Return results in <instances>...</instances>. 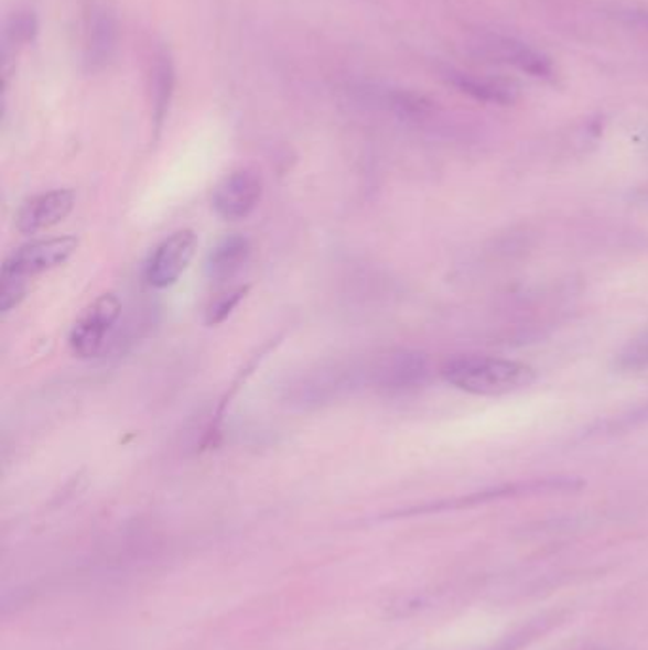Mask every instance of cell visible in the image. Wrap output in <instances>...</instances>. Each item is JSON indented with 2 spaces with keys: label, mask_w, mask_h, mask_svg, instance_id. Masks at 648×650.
<instances>
[{
  "label": "cell",
  "mask_w": 648,
  "mask_h": 650,
  "mask_svg": "<svg viewBox=\"0 0 648 650\" xmlns=\"http://www.w3.org/2000/svg\"><path fill=\"white\" fill-rule=\"evenodd\" d=\"M443 379L451 387L474 396H506L531 387L537 371L523 361L506 360L497 356L464 354L445 361Z\"/></svg>",
  "instance_id": "cell-1"
},
{
  "label": "cell",
  "mask_w": 648,
  "mask_h": 650,
  "mask_svg": "<svg viewBox=\"0 0 648 650\" xmlns=\"http://www.w3.org/2000/svg\"><path fill=\"white\" fill-rule=\"evenodd\" d=\"M622 18L631 25L648 29V10H626V12H622Z\"/></svg>",
  "instance_id": "cell-16"
},
{
  "label": "cell",
  "mask_w": 648,
  "mask_h": 650,
  "mask_svg": "<svg viewBox=\"0 0 648 650\" xmlns=\"http://www.w3.org/2000/svg\"><path fill=\"white\" fill-rule=\"evenodd\" d=\"M86 46H88V62L96 65L105 63L111 56L112 39H115V25L112 15L104 7H91L88 12V28H86Z\"/></svg>",
  "instance_id": "cell-11"
},
{
  "label": "cell",
  "mask_w": 648,
  "mask_h": 650,
  "mask_svg": "<svg viewBox=\"0 0 648 650\" xmlns=\"http://www.w3.org/2000/svg\"><path fill=\"white\" fill-rule=\"evenodd\" d=\"M249 242L240 235L225 236L215 243L206 261V272L209 280L225 282L236 277L249 259Z\"/></svg>",
  "instance_id": "cell-10"
},
{
  "label": "cell",
  "mask_w": 648,
  "mask_h": 650,
  "mask_svg": "<svg viewBox=\"0 0 648 650\" xmlns=\"http://www.w3.org/2000/svg\"><path fill=\"white\" fill-rule=\"evenodd\" d=\"M75 193L69 188H56L35 194L21 204L15 215V227L23 235H36L52 229L73 212Z\"/></svg>",
  "instance_id": "cell-8"
},
{
  "label": "cell",
  "mask_w": 648,
  "mask_h": 650,
  "mask_svg": "<svg viewBox=\"0 0 648 650\" xmlns=\"http://www.w3.org/2000/svg\"><path fill=\"white\" fill-rule=\"evenodd\" d=\"M246 293V288H236V290L225 291L219 297L215 299L209 311H207V322L209 324H217L222 319L227 318L228 314L233 312L241 295Z\"/></svg>",
  "instance_id": "cell-15"
},
{
  "label": "cell",
  "mask_w": 648,
  "mask_h": 650,
  "mask_svg": "<svg viewBox=\"0 0 648 650\" xmlns=\"http://www.w3.org/2000/svg\"><path fill=\"white\" fill-rule=\"evenodd\" d=\"M477 54L487 57L489 62L514 67L527 77L552 83L555 78V67L544 52L534 48L516 36L500 35V33H483L472 42Z\"/></svg>",
  "instance_id": "cell-2"
},
{
  "label": "cell",
  "mask_w": 648,
  "mask_h": 650,
  "mask_svg": "<svg viewBox=\"0 0 648 650\" xmlns=\"http://www.w3.org/2000/svg\"><path fill=\"white\" fill-rule=\"evenodd\" d=\"M616 367L622 371H645L648 369V332L629 340L616 356Z\"/></svg>",
  "instance_id": "cell-13"
},
{
  "label": "cell",
  "mask_w": 648,
  "mask_h": 650,
  "mask_svg": "<svg viewBox=\"0 0 648 650\" xmlns=\"http://www.w3.org/2000/svg\"><path fill=\"white\" fill-rule=\"evenodd\" d=\"M369 381L387 392H409L428 379V360L419 353H392L375 361L367 371Z\"/></svg>",
  "instance_id": "cell-6"
},
{
  "label": "cell",
  "mask_w": 648,
  "mask_h": 650,
  "mask_svg": "<svg viewBox=\"0 0 648 650\" xmlns=\"http://www.w3.org/2000/svg\"><path fill=\"white\" fill-rule=\"evenodd\" d=\"M262 181L251 170H238L215 187L214 208L227 221L248 217L261 201Z\"/></svg>",
  "instance_id": "cell-7"
},
{
  "label": "cell",
  "mask_w": 648,
  "mask_h": 650,
  "mask_svg": "<svg viewBox=\"0 0 648 650\" xmlns=\"http://www.w3.org/2000/svg\"><path fill=\"white\" fill-rule=\"evenodd\" d=\"M152 99H154V117L162 122L164 112H166L170 96L173 88V65L172 59L166 54H160L156 57V65L152 69Z\"/></svg>",
  "instance_id": "cell-12"
},
{
  "label": "cell",
  "mask_w": 648,
  "mask_h": 650,
  "mask_svg": "<svg viewBox=\"0 0 648 650\" xmlns=\"http://www.w3.org/2000/svg\"><path fill=\"white\" fill-rule=\"evenodd\" d=\"M78 240L75 236H57L48 240H35L15 249L2 264V274L8 277L29 278L39 277L48 270L56 269L65 263L76 251Z\"/></svg>",
  "instance_id": "cell-4"
},
{
  "label": "cell",
  "mask_w": 648,
  "mask_h": 650,
  "mask_svg": "<svg viewBox=\"0 0 648 650\" xmlns=\"http://www.w3.org/2000/svg\"><path fill=\"white\" fill-rule=\"evenodd\" d=\"M198 236L191 229L177 230L152 251L147 263V282L156 290L172 288L193 261Z\"/></svg>",
  "instance_id": "cell-5"
},
{
  "label": "cell",
  "mask_w": 648,
  "mask_h": 650,
  "mask_svg": "<svg viewBox=\"0 0 648 650\" xmlns=\"http://www.w3.org/2000/svg\"><path fill=\"white\" fill-rule=\"evenodd\" d=\"M0 280H2L0 308H2V312H10L20 305L23 297H25V293H28V280L8 277V274H0Z\"/></svg>",
  "instance_id": "cell-14"
},
{
  "label": "cell",
  "mask_w": 648,
  "mask_h": 650,
  "mask_svg": "<svg viewBox=\"0 0 648 650\" xmlns=\"http://www.w3.org/2000/svg\"><path fill=\"white\" fill-rule=\"evenodd\" d=\"M445 80L453 88L466 94V96L482 101V104L500 105L508 107L519 99L518 86L508 83L504 78L482 77L476 73H464V71L449 69L445 71Z\"/></svg>",
  "instance_id": "cell-9"
},
{
  "label": "cell",
  "mask_w": 648,
  "mask_h": 650,
  "mask_svg": "<svg viewBox=\"0 0 648 650\" xmlns=\"http://www.w3.org/2000/svg\"><path fill=\"white\" fill-rule=\"evenodd\" d=\"M122 305L115 293H105L84 308L71 329V350L78 358H96L104 350L105 343L111 335L112 327L120 318Z\"/></svg>",
  "instance_id": "cell-3"
}]
</instances>
